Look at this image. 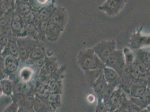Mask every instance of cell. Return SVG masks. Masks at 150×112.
Instances as JSON below:
<instances>
[{
	"instance_id": "obj_1",
	"label": "cell",
	"mask_w": 150,
	"mask_h": 112,
	"mask_svg": "<svg viewBox=\"0 0 150 112\" xmlns=\"http://www.w3.org/2000/svg\"><path fill=\"white\" fill-rule=\"evenodd\" d=\"M80 63L85 71L103 69L105 66L93 49L84 50L80 56Z\"/></svg>"
},
{
	"instance_id": "obj_2",
	"label": "cell",
	"mask_w": 150,
	"mask_h": 112,
	"mask_svg": "<svg viewBox=\"0 0 150 112\" xmlns=\"http://www.w3.org/2000/svg\"><path fill=\"white\" fill-rule=\"evenodd\" d=\"M105 66L114 69L119 76L122 75L125 67V58L122 51H113L106 60Z\"/></svg>"
},
{
	"instance_id": "obj_3",
	"label": "cell",
	"mask_w": 150,
	"mask_h": 112,
	"mask_svg": "<svg viewBox=\"0 0 150 112\" xmlns=\"http://www.w3.org/2000/svg\"><path fill=\"white\" fill-rule=\"evenodd\" d=\"M93 50L100 60L105 64L110 54L116 50V43L114 40H103L97 44Z\"/></svg>"
},
{
	"instance_id": "obj_4",
	"label": "cell",
	"mask_w": 150,
	"mask_h": 112,
	"mask_svg": "<svg viewBox=\"0 0 150 112\" xmlns=\"http://www.w3.org/2000/svg\"><path fill=\"white\" fill-rule=\"evenodd\" d=\"M127 0H106L99 9L110 16L118 15L123 9Z\"/></svg>"
},
{
	"instance_id": "obj_5",
	"label": "cell",
	"mask_w": 150,
	"mask_h": 112,
	"mask_svg": "<svg viewBox=\"0 0 150 112\" xmlns=\"http://www.w3.org/2000/svg\"><path fill=\"white\" fill-rule=\"evenodd\" d=\"M103 76L109 85L115 88L119 84V75L112 69L105 67L103 69Z\"/></svg>"
},
{
	"instance_id": "obj_6",
	"label": "cell",
	"mask_w": 150,
	"mask_h": 112,
	"mask_svg": "<svg viewBox=\"0 0 150 112\" xmlns=\"http://www.w3.org/2000/svg\"><path fill=\"white\" fill-rule=\"evenodd\" d=\"M92 86L94 89V91L99 96H104V94L106 91L108 86L103 74L94 82Z\"/></svg>"
},
{
	"instance_id": "obj_7",
	"label": "cell",
	"mask_w": 150,
	"mask_h": 112,
	"mask_svg": "<svg viewBox=\"0 0 150 112\" xmlns=\"http://www.w3.org/2000/svg\"><path fill=\"white\" fill-rule=\"evenodd\" d=\"M110 105L112 108H117L122 102V95L119 90H114L110 96Z\"/></svg>"
},
{
	"instance_id": "obj_8",
	"label": "cell",
	"mask_w": 150,
	"mask_h": 112,
	"mask_svg": "<svg viewBox=\"0 0 150 112\" xmlns=\"http://www.w3.org/2000/svg\"><path fill=\"white\" fill-rule=\"evenodd\" d=\"M86 72L88 82L90 85H92L94 82L96 81L100 76L103 74V69L86 71Z\"/></svg>"
},
{
	"instance_id": "obj_9",
	"label": "cell",
	"mask_w": 150,
	"mask_h": 112,
	"mask_svg": "<svg viewBox=\"0 0 150 112\" xmlns=\"http://www.w3.org/2000/svg\"><path fill=\"white\" fill-rule=\"evenodd\" d=\"M146 91V86L144 85H134L132 87L131 93L135 97L142 96Z\"/></svg>"
},
{
	"instance_id": "obj_10",
	"label": "cell",
	"mask_w": 150,
	"mask_h": 112,
	"mask_svg": "<svg viewBox=\"0 0 150 112\" xmlns=\"http://www.w3.org/2000/svg\"><path fill=\"white\" fill-rule=\"evenodd\" d=\"M31 70L28 68H25L21 71V77L24 81H28L31 77Z\"/></svg>"
},
{
	"instance_id": "obj_11",
	"label": "cell",
	"mask_w": 150,
	"mask_h": 112,
	"mask_svg": "<svg viewBox=\"0 0 150 112\" xmlns=\"http://www.w3.org/2000/svg\"><path fill=\"white\" fill-rule=\"evenodd\" d=\"M119 112H129V107L126 106H123L120 108Z\"/></svg>"
},
{
	"instance_id": "obj_12",
	"label": "cell",
	"mask_w": 150,
	"mask_h": 112,
	"mask_svg": "<svg viewBox=\"0 0 150 112\" xmlns=\"http://www.w3.org/2000/svg\"><path fill=\"white\" fill-rule=\"evenodd\" d=\"M48 0H38V1L39 2V3L42 4H44L47 2Z\"/></svg>"
},
{
	"instance_id": "obj_13",
	"label": "cell",
	"mask_w": 150,
	"mask_h": 112,
	"mask_svg": "<svg viewBox=\"0 0 150 112\" xmlns=\"http://www.w3.org/2000/svg\"><path fill=\"white\" fill-rule=\"evenodd\" d=\"M146 112V111H144V112Z\"/></svg>"
}]
</instances>
